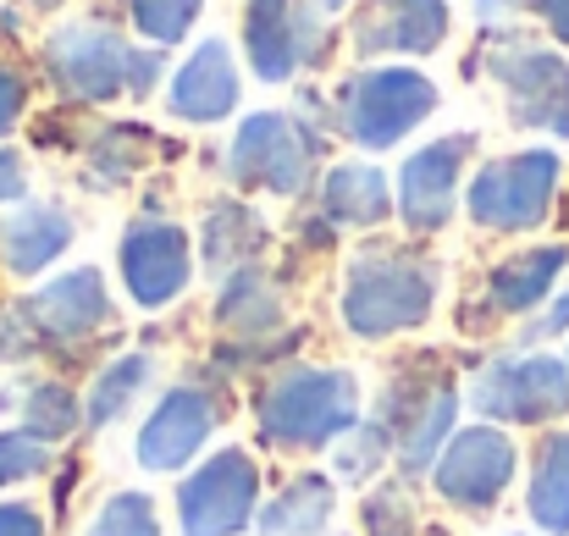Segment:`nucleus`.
<instances>
[{
	"label": "nucleus",
	"instance_id": "ea45409f",
	"mask_svg": "<svg viewBox=\"0 0 569 536\" xmlns=\"http://www.w3.org/2000/svg\"><path fill=\"white\" fill-rule=\"evenodd\" d=\"M338 6H343V0H321V11H338Z\"/></svg>",
	"mask_w": 569,
	"mask_h": 536
},
{
	"label": "nucleus",
	"instance_id": "37998d69",
	"mask_svg": "<svg viewBox=\"0 0 569 536\" xmlns=\"http://www.w3.org/2000/svg\"><path fill=\"white\" fill-rule=\"evenodd\" d=\"M531 6H537V0H531Z\"/></svg>",
	"mask_w": 569,
	"mask_h": 536
},
{
	"label": "nucleus",
	"instance_id": "72a5a7b5",
	"mask_svg": "<svg viewBox=\"0 0 569 536\" xmlns=\"http://www.w3.org/2000/svg\"><path fill=\"white\" fill-rule=\"evenodd\" d=\"M33 355H44V344H39L28 310L11 305V310L0 316V365H22V359H33Z\"/></svg>",
	"mask_w": 569,
	"mask_h": 536
},
{
	"label": "nucleus",
	"instance_id": "f3484780",
	"mask_svg": "<svg viewBox=\"0 0 569 536\" xmlns=\"http://www.w3.org/2000/svg\"><path fill=\"white\" fill-rule=\"evenodd\" d=\"M448 39V0H371L355 17V50L381 56V50H409L426 56Z\"/></svg>",
	"mask_w": 569,
	"mask_h": 536
},
{
	"label": "nucleus",
	"instance_id": "4be33fe9",
	"mask_svg": "<svg viewBox=\"0 0 569 536\" xmlns=\"http://www.w3.org/2000/svg\"><path fill=\"white\" fill-rule=\"evenodd\" d=\"M332 515H338V482L321 476V470H305L271 504H260L254 532L260 536H321L332 526Z\"/></svg>",
	"mask_w": 569,
	"mask_h": 536
},
{
	"label": "nucleus",
	"instance_id": "393cba45",
	"mask_svg": "<svg viewBox=\"0 0 569 536\" xmlns=\"http://www.w3.org/2000/svg\"><path fill=\"white\" fill-rule=\"evenodd\" d=\"M321 210L327 221H343V227H377L392 216V188L377 167H332V178L321 188Z\"/></svg>",
	"mask_w": 569,
	"mask_h": 536
},
{
	"label": "nucleus",
	"instance_id": "39448f33",
	"mask_svg": "<svg viewBox=\"0 0 569 536\" xmlns=\"http://www.w3.org/2000/svg\"><path fill=\"white\" fill-rule=\"evenodd\" d=\"M260 515V465L249 448L227 443L199 470L178 482V526L183 536H238Z\"/></svg>",
	"mask_w": 569,
	"mask_h": 536
},
{
	"label": "nucleus",
	"instance_id": "2f4dec72",
	"mask_svg": "<svg viewBox=\"0 0 569 536\" xmlns=\"http://www.w3.org/2000/svg\"><path fill=\"white\" fill-rule=\"evenodd\" d=\"M199 6H204V0H133V22H139L144 39H156V44H178V39L193 28Z\"/></svg>",
	"mask_w": 569,
	"mask_h": 536
},
{
	"label": "nucleus",
	"instance_id": "f03ea898",
	"mask_svg": "<svg viewBox=\"0 0 569 536\" xmlns=\"http://www.w3.org/2000/svg\"><path fill=\"white\" fill-rule=\"evenodd\" d=\"M254 420L266 448H332L349 426H360V381L343 365H282L260 381Z\"/></svg>",
	"mask_w": 569,
	"mask_h": 536
},
{
	"label": "nucleus",
	"instance_id": "c9c22d12",
	"mask_svg": "<svg viewBox=\"0 0 569 536\" xmlns=\"http://www.w3.org/2000/svg\"><path fill=\"white\" fill-rule=\"evenodd\" d=\"M0 536H44V515L33 504H0Z\"/></svg>",
	"mask_w": 569,
	"mask_h": 536
},
{
	"label": "nucleus",
	"instance_id": "2eb2a0df",
	"mask_svg": "<svg viewBox=\"0 0 569 536\" xmlns=\"http://www.w3.org/2000/svg\"><path fill=\"white\" fill-rule=\"evenodd\" d=\"M470 156H476V133H448V139H437V145H426V150H415L403 161V172H398V216H403L409 232L448 227Z\"/></svg>",
	"mask_w": 569,
	"mask_h": 536
},
{
	"label": "nucleus",
	"instance_id": "58836bf2",
	"mask_svg": "<svg viewBox=\"0 0 569 536\" xmlns=\"http://www.w3.org/2000/svg\"><path fill=\"white\" fill-rule=\"evenodd\" d=\"M537 11H542V22H548V33L569 44V0H537Z\"/></svg>",
	"mask_w": 569,
	"mask_h": 536
},
{
	"label": "nucleus",
	"instance_id": "6ab92c4d",
	"mask_svg": "<svg viewBox=\"0 0 569 536\" xmlns=\"http://www.w3.org/2000/svg\"><path fill=\"white\" fill-rule=\"evenodd\" d=\"M288 321V282L271 277L266 266H243L221 282L216 294V327L232 332L238 344L249 338H271Z\"/></svg>",
	"mask_w": 569,
	"mask_h": 536
},
{
	"label": "nucleus",
	"instance_id": "b1692460",
	"mask_svg": "<svg viewBox=\"0 0 569 536\" xmlns=\"http://www.w3.org/2000/svg\"><path fill=\"white\" fill-rule=\"evenodd\" d=\"M266 238L271 232H266V221L249 205H216L204 216V266L216 277H232V271H243V266L260 260Z\"/></svg>",
	"mask_w": 569,
	"mask_h": 536
},
{
	"label": "nucleus",
	"instance_id": "1a4fd4ad",
	"mask_svg": "<svg viewBox=\"0 0 569 536\" xmlns=\"http://www.w3.org/2000/svg\"><path fill=\"white\" fill-rule=\"evenodd\" d=\"M515 470H520V448H515V437H509L503 426L487 420V426H465V431L448 437L442 459L431 465V482H437V493H442L453 509H465V515H487V509L503 504Z\"/></svg>",
	"mask_w": 569,
	"mask_h": 536
},
{
	"label": "nucleus",
	"instance_id": "5701e85b",
	"mask_svg": "<svg viewBox=\"0 0 569 536\" xmlns=\"http://www.w3.org/2000/svg\"><path fill=\"white\" fill-rule=\"evenodd\" d=\"M526 509L542 536H569V431H548L531 454Z\"/></svg>",
	"mask_w": 569,
	"mask_h": 536
},
{
	"label": "nucleus",
	"instance_id": "4468645a",
	"mask_svg": "<svg viewBox=\"0 0 569 536\" xmlns=\"http://www.w3.org/2000/svg\"><path fill=\"white\" fill-rule=\"evenodd\" d=\"M243 44L266 83H288L305 61L321 56V17L310 0H249Z\"/></svg>",
	"mask_w": 569,
	"mask_h": 536
},
{
	"label": "nucleus",
	"instance_id": "0eeeda50",
	"mask_svg": "<svg viewBox=\"0 0 569 536\" xmlns=\"http://www.w3.org/2000/svg\"><path fill=\"white\" fill-rule=\"evenodd\" d=\"M437 111V89L426 72L409 67H371L355 72L343 89V133L366 150H387L398 145L409 128H420Z\"/></svg>",
	"mask_w": 569,
	"mask_h": 536
},
{
	"label": "nucleus",
	"instance_id": "e433bc0d",
	"mask_svg": "<svg viewBox=\"0 0 569 536\" xmlns=\"http://www.w3.org/2000/svg\"><path fill=\"white\" fill-rule=\"evenodd\" d=\"M22 100H28V83H22L17 72H6V67H0V133L22 117Z\"/></svg>",
	"mask_w": 569,
	"mask_h": 536
},
{
	"label": "nucleus",
	"instance_id": "f257e3e1",
	"mask_svg": "<svg viewBox=\"0 0 569 536\" xmlns=\"http://www.w3.org/2000/svg\"><path fill=\"white\" fill-rule=\"evenodd\" d=\"M442 294V266L403 244H366L343 277V327L366 344L403 338L431 321Z\"/></svg>",
	"mask_w": 569,
	"mask_h": 536
},
{
	"label": "nucleus",
	"instance_id": "9d476101",
	"mask_svg": "<svg viewBox=\"0 0 569 536\" xmlns=\"http://www.w3.org/2000/svg\"><path fill=\"white\" fill-rule=\"evenodd\" d=\"M22 310H28L44 355L50 349L72 355V349H89L100 332H117V305H111V288L94 266H72V271L50 277L44 288H33L22 299Z\"/></svg>",
	"mask_w": 569,
	"mask_h": 536
},
{
	"label": "nucleus",
	"instance_id": "ddd939ff",
	"mask_svg": "<svg viewBox=\"0 0 569 536\" xmlns=\"http://www.w3.org/2000/svg\"><path fill=\"white\" fill-rule=\"evenodd\" d=\"M117 260H122V282H128L139 310H167L193 277L189 232L167 216H133Z\"/></svg>",
	"mask_w": 569,
	"mask_h": 536
},
{
	"label": "nucleus",
	"instance_id": "f704fd0d",
	"mask_svg": "<svg viewBox=\"0 0 569 536\" xmlns=\"http://www.w3.org/2000/svg\"><path fill=\"white\" fill-rule=\"evenodd\" d=\"M565 332H569V288L565 294H553V299L542 305V316H531V327L520 332V349L548 344V338H565Z\"/></svg>",
	"mask_w": 569,
	"mask_h": 536
},
{
	"label": "nucleus",
	"instance_id": "c85d7f7f",
	"mask_svg": "<svg viewBox=\"0 0 569 536\" xmlns=\"http://www.w3.org/2000/svg\"><path fill=\"white\" fill-rule=\"evenodd\" d=\"M387 459H392V437L381 431L377 420H360V426H349L332 443V465H338L343 482H371Z\"/></svg>",
	"mask_w": 569,
	"mask_h": 536
},
{
	"label": "nucleus",
	"instance_id": "cd10ccee",
	"mask_svg": "<svg viewBox=\"0 0 569 536\" xmlns=\"http://www.w3.org/2000/svg\"><path fill=\"white\" fill-rule=\"evenodd\" d=\"M144 145H150L144 128H128V122L106 128V133L94 139V150H89V188H106V193L122 188V182L144 167Z\"/></svg>",
	"mask_w": 569,
	"mask_h": 536
},
{
	"label": "nucleus",
	"instance_id": "a211bd4d",
	"mask_svg": "<svg viewBox=\"0 0 569 536\" xmlns=\"http://www.w3.org/2000/svg\"><path fill=\"white\" fill-rule=\"evenodd\" d=\"M569 271V244H537V249H520L509 260L492 266L487 277V310L492 316H531L553 299L559 277Z\"/></svg>",
	"mask_w": 569,
	"mask_h": 536
},
{
	"label": "nucleus",
	"instance_id": "423d86ee",
	"mask_svg": "<svg viewBox=\"0 0 569 536\" xmlns=\"http://www.w3.org/2000/svg\"><path fill=\"white\" fill-rule=\"evenodd\" d=\"M559 156L553 150H520V156H503V161H487L465 205L481 227L492 232H531L548 221L553 210V193H559Z\"/></svg>",
	"mask_w": 569,
	"mask_h": 536
},
{
	"label": "nucleus",
	"instance_id": "9b49d317",
	"mask_svg": "<svg viewBox=\"0 0 569 536\" xmlns=\"http://www.w3.org/2000/svg\"><path fill=\"white\" fill-rule=\"evenodd\" d=\"M221 420H227L221 387H199V381L172 387V393H161V404H156L150 420L139 426L133 454H139L144 470L172 476V470H183V465H193V459L204 454V443L216 437Z\"/></svg>",
	"mask_w": 569,
	"mask_h": 536
},
{
	"label": "nucleus",
	"instance_id": "412c9836",
	"mask_svg": "<svg viewBox=\"0 0 569 536\" xmlns=\"http://www.w3.org/2000/svg\"><path fill=\"white\" fill-rule=\"evenodd\" d=\"M238 106V72H232V50L221 39H204L183 61V72L172 78V111L183 122H221Z\"/></svg>",
	"mask_w": 569,
	"mask_h": 536
},
{
	"label": "nucleus",
	"instance_id": "79ce46f5",
	"mask_svg": "<svg viewBox=\"0 0 569 536\" xmlns=\"http://www.w3.org/2000/svg\"><path fill=\"white\" fill-rule=\"evenodd\" d=\"M0 409H11V393H6V387H0Z\"/></svg>",
	"mask_w": 569,
	"mask_h": 536
},
{
	"label": "nucleus",
	"instance_id": "6e6552de",
	"mask_svg": "<svg viewBox=\"0 0 569 536\" xmlns=\"http://www.w3.org/2000/svg\"><path fill=\"white\" fill-rule=\"evenodd\" d=\"M321 161V139L310 128H299L288 111H260L238 128L232 150H227V172L243 188H266V193H305Z\"/></svg>",
	"mask_w": 569,
	"mask_h": 536
},
{
	"label": "nucleus",
	"instance_id": "a19ab883",
	"mask_svg": "<svg viewBox=\"0 0 569 536\" xmlns=\"http://www.w3.org/2000/svg\"><path fill=\"white\" fill-rule=\"evenodd\" d=\"M481 6H487V11H492V6H515V0H481Z\"/></svg>",
	"mask_w": 569,
	"mask_h": 536
},
{
	"label": "nucleus",
	"instance_id": "a878e982",
	"mask_svg": "<svg viewBox=\"0 0 569 536\" xmlns=\"http://www.w3.org/2000/svg\"><path fill=\"white\" fill-rule=\"evenodd\" d=\"M150 376H156V359L150 355H117L111 365H100V376H94V387H89V398H83V426L89 431H100V426H111V420H122L133 404H139V393L150 387Z\"/></svg>",
	"mask_w": 569,
	"mask_h": 536
},
{
	"label": "nucleus",
	"instance_id": "20e7f679",
	"mask_svg": "<svg viewBox=\"0 0 569 536\" xmlns=\"http://www.w3.org/2000/svg\"><path fill=\"white\" fill-rule=\"evenodd\" d=\"M470 409L492 426H548L569 415V359L559 355H498L470 381Z\"/></svg>",
	"mask_w": 569,
	"mask_h": 536
},
{
	"label": "nucleus",
	"instance_id": "aec40b11",
	"mask_svg": "<svg viewBox=\"0 0 569 536\" xmlns=\"http://www.w3.org/2000/svg\"><path fill=\"white\" fill-rule=\"evenodd\" d=\"M78 238V221L61 205H22L0 221V266L11 277H39L50 260H61Z\"/></svg>",
	"mask_w": 569,
	"mask_h": 536
},
{
	"label": "nucleus",
	"instance_id": "f8f14e48",
	"mask_svg": "<svg viewBox=\"0 0 569 536\" xmlns=\"http://www.w3.org/2000/svg\"><path fill=\"white\" fill-rule=\"evenodd\" d=\"M487 67L503 83L509 111H515L520 128H548V133L569 139V61L565 56L537 50V44H520L515 33H503Z\"/></svg>",
	"mask_w": 569,
	"mask_h": 536
},
{
	"label": "nucleus",
	"instance_id": "dca6fc26",
	"mask_svg": "<svg viewBox=\"0 0 569 536\" xmlns=\"http://www.w3.org/2000/svg\"><path fill=\"white\" fill-rule=\"evenodd\" d=\"M44 61H50V78L72 100H111L128 89V72H133V50L111 28H94V22L61 28L44 44Z\"/></svg>",
	"mask_w": 569,
	"mask_h": 536
},
{
	"label": "nucleus",
	"instance_id": "7c9ffc66",
	"mask_svg": "<svg viewBox=\"0 0 569 536\" xmlns=\"http://www.w3.org/2000/svg\"><path fill=\"white\" fill-rule=\"evenodd\" d=\"M89 536H161V515H156V498L150 493H111L94 515Z\"/></svg>",
	"mask_w": 569,
	"mask_h": 536
},
{
	"label": "nucleus",
	"instance_id": "4c0bfd02",
	"mask_svg": "<svg viewBox=\"0 0 569 536\" xmlns=\"http://www.w3.org/2000/svg\"><path fill=\"white\" fill-rule=\"evenodd\" d=\"M22 193H28V172H22V156L0 150V205H6V199H22Z\"/></svg>",
	"mask_w": 569,
	"mask_h": 536
},
{
	"label": "nucleus",
	"instance_id": "bb28decb",
	"mask_svg": "<svg viewBox=\"0 0 569 536\" xmlns=\"http://www.w3.org/2000/svg\"><path fill=\"white\" fill-rule=\"evenodd\" d=\"M83 426V404L72 398L67 381H39L22 393V431L39 443H67Z\"/></svg>",
	"mask_w": 569,
	"mask_h": 536
},
{
	"label": "nucleus",
	"instance_id": "c756f323",
	"mask_svg": "<svg viewBox=\"0 0 569 536\" xmlns=\"http://www.w3.org/2000/svg\"><path fill=\"white\" fill-rule=\"evenodd\" d=\"M360 526H366V536H415L420 515H415L409 482H377L360 504Z\"/></svg>",
	"mask_w": 569,
	"mask_h": 536
},
{
	"label": "nucleus",
	"instance_id": "473e14b6",
	"mask_svg": "<svg viewBox=\"0 0 569 536\" xmlns=\"http://www.w3.org/2000/svg\"><path fill=\"white\" fill-rule=\"evenodd\" d=\"M44 470H50V443L28 437L22 426L0 431V487H22V482H33Z\"/></svg>",
	"mask_w": 569,
	"mask_h": 536
},
{
	"label": "nucleus",
	"instance_id": "7ed1b4c3",
	"mask_svg": "<svg viewBox=\"0 0 569 536\" xmlns=\"http://www.w3.org/2000/svg\"><path fill=\"white\" fill-rule=\"evenodd\" d=\"M381 431L392 437V459L403 476H426L448 437H453V420H459V387H453V370L437 355H415L409 365L392 370L387 393L371 409Z\"/></svg>",
	"mask_w": 569,
	"mask_h": 536
}]
</instances>
